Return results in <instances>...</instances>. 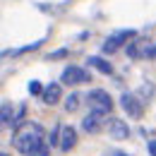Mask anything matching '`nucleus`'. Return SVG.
Segmentation results:
<instances>
[{"label": "nucleus", "mask_w": 156, "mask_h": 156, "mask_svg": "<svg viewBox=\"0 0 156 156\" xmlns=\"http://www.w3.org/2000/svg\"><path fill=\"white\" fill-rule=\"evenodd\" d=\"M43 142H46V137H43V127L39 122H22L20 127L15 130V135H12L15 149L24 156L29 154L31 149H36L39 144H43Z\"/></svg>", "instance_id": "obj_1"}, {"label": "nucleus", "mask_w": 156, "mask_h": 156, "mask_svg": "<svg viewBox=\"0 0 156 156\" xmlns=\"http://www.w3.org/2000/svg\"><path fill=\"white\" fill-rule=\"evenodd\" d=\"M87 103H89V111H91V113H98V115H106V113H111V108H113V98H111L108 91H103V89L89 91V94H87Z\"/></svg>", "instance_id": "obj_2"}, {"label": "nucleus", "mask_w": 156, "mask_h": 156, "mask_svg": "<svg viewBox=\"0 0 156 156\" xmlns=\"http://www.w3.org/2000/svg\"><path fill=\"white\" fill-rule=\"evenodd\" d=\"M60 82L62 84H72V87H77V84H84V82H89V72L84 70V67H77V65H67L65 70H62V75H60Z\"/></svg>", "instance_id": "obj_3"}, {"label": "nucleus", "mask_w": 156, "mask_h": 156, "mask_svg": "<svg viewBox=\"0 0 156 156\" xmlns=\"http://www.w3.org/2000/svg\"><path fill=\"white\" fill-rule=\"evenodd\" d=\"M132 36H135V29H120V31H115L113 36H108L103 41V53H115L118 48L122 43H127Z\"/></svg>", "instance_id": "obj_4"}, {"label": "nucleus", "mask_w": 156, "mask_h": 156, "mask_svg": "<svg viewBox=\"0 0 156 156\" xmlns=\"http://www.w3.org/2000/svg\"><path fill=\"white\" fill-rule=\"evenodd\" d=\"M120 106H122V111L130 118H142V113H144V101L139 96H135V94H122L120 96Z\"/></svg>", "instance_id": "obj_5"}, {"label": "nucleus", "mask_w": 156, "mask_h": 156, "mask_svg": "<svg viewBox=\"0 0 156 156\" xmlns=\"http://www.w3.org/2000/svg\"><path fill=\"white\" fill-rule=\"evenodd\" d=\"M103 127L108 130L111 139L122 142V139H127V137H130V127H127V122H125V120H120V118H108V120L103 122Z\"/></svg>", "instance_id": "obj_6"}, {"label": "nucleus", "mask_w": 156, "mask_h": 156, "mask_svg": "<svg viewBox=\"0 0 156 156\" xmlns=\"http://www.w3.org/2000/svg\"><path fill=\"white\" fill-rule=\"evenodd\" d=\"M58 147L65 151V154H67L70 149H75V147H77V130H75L72 125H62V127H60Z\"/></svg>", "instance_id": "obj_7"}, {"label": "nucleus", "mask_w": 156, "mask_h": 156, "mask_svg": "<svg viewBox=\"0 0 156 156\" xmlns=\"http://www.w3.org/2000/svg\"><path fill=\"white\" fill-rule=\"evenodd\" d=\"M41 98H43V103H48V106H55L60 98H62V87H60L58 82H51L48 87H43Z\"/></svg>", "instance_id": "obj_8"}, {"label": "nucleus", "mask_w": 156, "mask_h": 156, "mask_svg": "<svg viewBox=\"0 0 156 156\" xmlns=\"http://www.w3.org/2000/svg\"><path fill=\"white\" fill-rule=\"evenodd\" d=\"M103 115H98V113H91L89 111V115H84V120H82V127H84V132H91V135H96V132H101L103 130Z\"/></svg>", "instance_id": "obj_9"}, {"label": "nucleus", "mask_w": 156, "mask_h": 156, "mask_svg": "<svg viewBox=\"0 0 156 156\" xmlns=\"http://www.w3.org/2000/svg\"><path fill=\"white\" fill-rule=\"evenodd\" d=\"M87 62H89V67L98 70L101 75H113V65H111L106 58H101V55H89V58H87Z\"/></svg>", "instance_id": "obj_10"}, {"label": "nucleus", "mask_w": 156, "mask_h": 156, "mask_svg": "<svg viewBox=\"0 0 156 156\" xmlns=\"http://www.w3.org/2000/svg\"><path fill=\"white\" fill-rule=\"evenodd\" d=\"M12 118H15L12 106H10V103H2V106H0V127H5V125H12Z\"/></svg>", "instance_id": "obj_11"}, {"label": "nucleus", "mask_w": 156, "mask_h": 156, "mask_svg": "<svg viewBox=\"0 0 156 156\" xmlns=\"http://www.w3.org/2000/svg\"><path fill=\"white\" fill-rule=\"evenodd\" d=\"M144 51H147V43H144V41H135V43L127 46V55H132V58L144 55Z\"/></svg>", "instance_id": "obj_12"}, {"label": "nucleus", "mask_w": 156, "mask_h": 156, "mask_svg": "<svg viewBox=\"0 0 156 156\" xmlns=\"http://www.w3.org/2000/svg\"><path fill=\"white\" fill-rule=\"evenodd\" d=\"M79 103H82V96H79V94H70V96L65 98V111H67V113H75L79 108Z\"/></svg>", "instance_id": "obj_13"}, {"label": "nucleus", "mask_w": 156, "mask_h": 156, "mask_svg": "<svg viewBox=\"0 0 156 156\" xmlns=\"http://www.w3.org/2000/svg\"><path fill=\"white\" fill-rule=\"evenodd\" d=\"M27 156H51V149H48V142H43V144H39L36 149H31Z\"/></svg>", "instance_id": "obj_14"}, {"label": "nucleus", "mask_w": 156, "mask_h": 156, "mask_svg": "<svg viewBox=\"0 0 156 156\" xmlns=\"http://www.w3.org/2000/svg\"><path fill=\"white\" fill-rule=\"evenodd\" d=\"M41 91H43V87H41V82H36V79H31V82H29V94H31V96H41Z\"/></svg>", "instance_id": "obj_15"}, {"label": "nucleus", "mask_w": 156, "mask_h": 156, "mask_svg": "<svg viewBox=\"0 0 156 156\" xmlns=\"http://www.w3.org/2000/svg\"><path fill=\"white\" fill-rule=\"evenodd\" d=\"M144 58H149V60H156V43L147 46V51H144Z\"/></svg>", "instance_id": "obj_16"}, {"label": "nucleus", "mask_w": 156, "mask_h": 156, "mask_svg": "<svg viewBox=\"0 0 156 156\" xmlns=\"http://www.w3.org/2000/svg\"><path fill=\"white\" fill-rule=\"evenodd\" d=\"M65 55H67V48H60V51H55V53H51L48 60H58V58H65Z\"/></svg>", "instance_id": "obj_17"}, {"label": "nucleus", "mask_w": 156, "mask_h": 156, "mask_svg": "<svg viewBox=\"0 0 156 156\" xmlns=\"http://www.w3.org/2000/svg\"><path fill=\"white\" fill-rule=\"evenodd\" d=\"M58 137H60V127H55L51 132V147H58Z\"/></svg>", "instance_id": "obj_18"}, {"label": "nucleus", "mask_w": 156, "mask_h": 156, "mask_svg": "<svg viewBox=\"0 0 156 156\" xmlns=\"http://www.w3.org/2000/svg\"><path fill=\"white\" fill-rule=\"evenodd\" d=\"M147 147H149V154L156 156V139H149V144H147Z\"/></svg>", "instance_id": "obj_19"}, {"label": "nucleus", "mask_w": 156, "mask_h": 156, "mask_svg": "<svg viewBox=\"0 0 156 156\" xmlns=\"http://www.w3.org/2000/svg\"><path fill=\"white\" fill-rule=\"evenodd\" d=\"M111 156H127V154H111Z\"/></svg>", "instance_id": "obj_20"}, {"label": "nucleus", "mask_w": 156, "mask_h": 156, "mask_svg": "<svg viewBox=\"0 0 156 156\" xmlns=\"http://www.w3.org/2000/svg\"><path fill=\"white\" fill-rule=\"evenodd\" d=\"M0 156H10V154H5V151H0Z\"/></svg>", "instance_id": "obj_21"}]
</instances>
